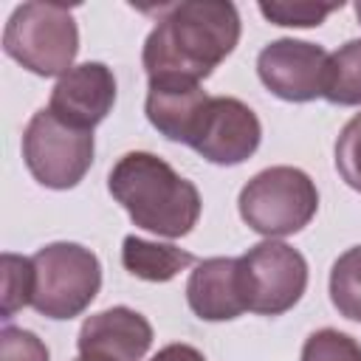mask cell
Masks as SVG:
<instances>
[{"label": "cell", "mask_w": 361, "mask_h": 361, "mask_svg": "<svg viewBox=\"0 0 361 361\" xmlns=\"http://www.w3.org/2000/svg\"><path fill=\"white\" fill-rule=\"evenodd\" d=\"M93 130L56 118L48 107L37 110L23 133V161L37 183L48 189H73L93 164Z\"/></svg>", "instance_id": "8992f818"}, {"label": "cell", "mask_w": 361, "mask_h": 361, "mask_svg": "<svg viewBox=\"0 0 361 361\" xmlns=\"http://www.w3.org/2000/svg\"><path fill=\"white\" fill-rule=\"evenodd\" d=\"M3 305H0V319H11L20 307L31 305L34 296V262L31 257L20 254H3Z\"/></svg>", "instance_id": "e0dca14e"}, {"label": "cell", "mask_w": 361, "mask_h": 361, "mask_svg": "<svg viewBox=\"0 0 361 361\" xmlns=\"http://www.w3.org/2000/svg\"><path fill=\"white\" fill-rule=\"evenodd\" d=\"M107 189L133 226L158 237H186L200 220L197 186L152 152H124L107 175Z\"/></svg>", "instance_id": "7a4b0ae2"}, {"label": "cell", "mask_w": 361, "mask_h": 361, "mask_svg": "<svg viewBox=\"0 0 361 361\" xmlns=\"http://www.w3.org/2000/svg\"><path fill=\"white\" fill-rule=\"evenodd\" d=\"M299 361H361V344L336 327H322L305 338Z\"/></svg>", "instance_id": "d6986e66"}, {"label": "cell", "mask_w": 361, "mask_h": 361, "mask_svg": "<svg viewBox=\"0 0 361 361\" xmlns=\"http://www.w3.org/2000/svg\"><path fill=\"white\" fill-rule=\"evenodd\" d=\"M259 138L262 124L245 102L234 96H209L189 147L209 164L237 166L257 152Z\"/></svg>", "instance_id": "ba28073f"}, {"label": "cell", "mask_w": 361, "mask_h": 361, "mask_svg": "<svg viewBox=\"0 0 361 361\" xmlns=\"http://www.w3.org/2000/svg\"><path fill=\"white\" fill-rule=\"evenodd\" d=\"M192 262L195 257L172 243H152L135 234H127L121 243V265L144 282H169Z\"/></svg>", "instance_id": "5bb4252c"}, {"label": "cell", "mask_w": 361, "mask_h": 361, "mask_svg": "<svg viewBox=\"0 0 361 361\" xmlns=\"http://www.w3.org/2000/svg\"><path fill=\"white\" fill-rule=\"evenodd\" d=\"M3 51L37 76H65L79 54V28L68 6L23 3L3 28Z\"/></svg>", "instance_id": "3957f363"}, {"label": "cell", "mask_w": 361, "mask_h": 361, "mask_svg": "<svg viewBox=\"0 0 361 361\" xmlns=\"http://www.w3.org/2000/svg\"><path fill=\"white\" fill-rule=\"evenodd\" d=\"M206 102L209 96L200 87V82L155 76L147 85L144 113L164 138L178 141V144H192Z\"/></svg>", "instance_id": "7c38bea8"}, {"label": "cell", "mask_w": 361, "mask_h": 361, "mask_svg": "<svg viewBox=\"0 0 361 361\" xmlns=\"http://www.w3.org/2000/svg\"><path fill=\"white\" fill-rule=\"evenodd\" d=\"M322 99L338 107L361 104V39H347L327 56Z\"/></svg>", "instance_id": "9a60e30c"}, {"label": "cell", "mask_w": 361, "mask_h": 361, "mask_svg": "<svg viewBox=\"0 0 361 361\" xmlns=\"http://www.w3.org/2000/svg\"><path fill=\"white\" fill-rule=\"evenodd\" d=\"M243 223L274 240L302 231L319 212V189L299 166H268L257 172L237 197Z\"/></svg>", "instance_id": "277c9868"}, {"label": "cell", "mask_w": 361, "mask_h": 361, "mask_svg": "<svg viewBox=\"0 0 361 361\" xmlns=\"http://www.w3.org/2000/svg\"><path fill=\"white\" fill-rule=\"evenodd\" d=\"M355 17H358V23H361V0L355 3Z\"/></svg>", "instance_id": "603a6c76"}, {"label": "cell", "mask_w": 361, "mask_h": 361, "mask_svg": "<svg viewBox=\"0 0 361 361\" xmlns=\"http://www.w3.org/2000/svg\"><path fill=\"white\" fill-rule=\"evenodd\" d=\"M330 302L350 319L361 322V245L347 248L330 268Z\"/></svg>", "instance_id": "2e32d148"}, {"label": "cell", "mask_w": 361, "mask_h": 361, "mask_svg": "<svg viewBox=\"0 0 361 361\" xmlns=\"http://www.w3.org/2000/svg\"><path fill=\"white\" fill-rule=\"evenodd\" d=\"M237 268L245 307L259 316L288 313L307 288L305 257L282 240L251 245L243 257H237Z\"/></svg>", "instance_id": "52a82bcc"}, {"label": "cell", "mask_w": 361, "mask_h": 361, "mask_svg": "<svg viewBox=\"0 0 361 361\" xmlns=\"http://www.w3.org/2000/svg\"><path fill=\"white\" fill-rule=\"evenodd\" d=\"M149 361H206L203 353L192 344H166L164 350H158Z\"/></svg>", "instance_id": "7402d4cb"}, {"label": "cell", "mask_w": 361, "mask_h": 361, "mask_svg": "<svg viewBox=\"0 0 361 361\" xmlns=\"http://www.w3.org/2000/svg\"><path fill=\"white\" fill-rule=\"evenodd\" d=\"M327 51L307 39L279 37L268 42L257 56L259 82L285 102H313L324 93Z\"/></svg>", "instance_id": "9c48e42d"}, {"label": "cell", "mask_w": 361, "mask_h": 361, "mask_svg": "<svg viewBox=\"0 0 361 361\" xmlns=\"http://www.w3.org/2000/svg\"><path fill=\"white\" fill-rule=\"evenodd\" d=\"M189 310L203 322H231L243 316L245 296L240 285L237 257H209L195 265L186 282Z\"/></svg>", "instance_id": "4fadbf2b"}, {"label": "cell", "mask_w": 361, "mask_h": 361, "mask_svg": "<svg viewBox=\"0 0 361 361\" xmlns=\"http://www.w3.org/2000/svg\"><path fill=\"white\" fill-rule=\"evenodd\" d=\"M79 355L102 361H141L152 347V324L133 307L116 305L87 316L76 336Z\"/></svg>", "instance_id": "8fae6325"}, {"label": "cell", "mask_w": 361, "mask_h": 361, "mask_svg": "<svg viewBox=\"0 0 361 361\" xmlns=\"http://www.w3.org/2000/svg\"><path fill=\"white\" fill-rule=\"evenodd\" d=\"M336 169L341 180L361 195V113H355L336 138Z\"/></svg>", "instance_id": "ffe728a7"}, {"label": "cell", "mask_w": 361, "mask_h": 361, "mask_svg": "<svg viewBox=\"0 0 361 361\" xmlns=\"http://www.w3.org/2000/svg\"><path fill=\"white\" fill-rule=\"evenodd\" d=\"M31 307L45 319H73L90 307L102 288L99 257L79 243H48L34 257Z\"/></svg>", "instance_id": "5b68a950"}, {"label": "cell", "mask_w": 361, "mask_h": 361, "mask_svg": "<svg viewBox=\"0 0 361 361\" xmlns=\"http://www.w3.org/2000/svg\"><path fill=\"white\" fill-rule=\"evenodd\" d=\"M113 104H116L113 71L104 62H82L56 79L48 110L73 127L93 130L107 118Z\"/></svg>", "instance_id": "30bf717a"}, {"label": "cell", "mask_w": 361, "mask_h": 361, "mask_svg": "<svg viewBox=\"0 0 361 361\" xmlns=\"http://www.w3.org/2000/svg\"><path fill=\"white\" fill-rule=\"evenodd\" d=\"M76 361H102V358H87V355H79Z\"/></svg>", "instance_id": "cb8c5ba5"}, {"label": "cell", "mask_w": 361, "mask_h": 361, "mask_svg": "<svg viewBox=\"0 0 361 361\" xmlns=\"http://www.w3.org/2000/svg\"><path fill=\"white\" fill-rule=\"evenodd\" d=\"M240 14L226 0H186L166 6L144 39L141 62L149 79L175 76L200 82L237 48Z\"/></svg>", "instance_id": "6da1fadb"}, {"label": "cell", "mask_w": 361, "mask_h": 361, "mask_svg": "<svg viewBox=\"0 0 361 361\" xmlns=\"http://www.w3.org/2000/svg\"><path fill=\"white\" fill-rule=\"evenodd\" d=\"M344 3H310V0H293V3H259V14L274 25H290V28H313L327 20V14L338 11Z\"/></svg>", "instance_id": "ac0fdd59"}, {"label": "cell", "mask_w": 361, "mask_h": 361, "mask_svg": "<svg viewBox=\"0 0 361 361\" xmlns=\"http://www.w3.org/2000/svg\"><path fill=\"white\" fill-rule=\"evenodd\" d=\"M0 361H51L42 338L23 327L0 330Z\"/></svg>", "instance_id": "44dd1931"}]
</instances>
